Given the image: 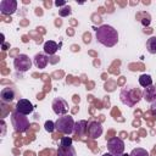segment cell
Wrapping results in <instances>:
<instances>
[{
	"mask_svg": "<svg viewBox=\"0 0 156 156\" xmlns=\"http://www.w3.org/2000/svg\"><path fill=\"white\" fill-rule=\"evenodd\" d=\"M96 39L104 46L112 48L118 41V33L112 26L102 24L96 29Z\"/></svg>",
	"mask_w": 156,
	"mask_h": 156,
	"instance_id": "obj_1",
	"label": "cell"
},
{
	"mask_svg": "<svg viewBox=\"0 0 156 156\" xmlns=\"http://www.w3.org/2000/svg\"><path fill=\"white\" fill-rule=\"evenodd\" d=\"M121 101L128 106H134L136 102H139L141 98V93L138 88H123L121 91Z\"/></svg>",
	"mask_w": 156,
	"mask_h": 156,
	"instance_id": "obj_2",
	"label": "cell"
},
{
	"mask_svg": "<svg viewBox=\"0 0 156 156\" xmlns=\"http://www.w3.org/2000/svg\"><path fill=\"white\" fill-rule=\"evenodd\" d=\"M74 119L72 116L68 115H63L61 117L57 118V121L55 122V129L62 134H71L74 130Z\"/></svg>",
	"mask_w": 156,
	"mask_h": 156,
	"instance_id": "obj_3",
	"label": "cell"
},
{
	"mask_svg": "<svg viewBox=\"0 0 156 156\" xmlns=\"http://www.w3.org/2000/svg\"><path fill=\"white\" fill-rule=\"evenodd\" d=\"M11 122L12 126L17 132H26L29 128V121L26 117V115H22L17 111H13L11 115Z\"/></svg>",
	"mask_w": 156,
	"mask_h": 156,
	"instance_id": "obj_4",
	"label": "cell"
},
{
	"mask_svg": "<svg viewBox=\"0 0 156 156\" xmlns=\"http://www.w3.org/2000/svg\"><path fill=\"white\" fill-rule=\"evenodd\" d=\"M107 150L110 154L115 155V156H121L124 151V143L122 139L113 136L111 139L107 140Z\"/></svg>",
	"mask_w": 156,
	"mask_h": 156,
	"instance_id": "obj_5",
	"label": "cell"
},
{
	"mask_svg": "<svg viewBox=\"0 0 156 156\" xmlns=\"http://www.w3.org/2000/svg\"><path fill=\"white\" fill-rule=\"evenodd\" d=\"M13 66H15V68H16L17 71H20V72H26V71H28V69L30 68L32 61H30V58H29L27 55L20 54V55L16 56V58L13 60Z\"/></svg>",
	"mask_w": 156,
	"mask_h": 156,
	"instance_id": "obj_6",
	"label": "cell"
},
{
	"mask_svg": "<svg viewBox=\"0 0 156 156\" xmlns=\"http://www.w3.org/2000/svg\"><path fill=\"white\" fill-rule=\"evenodd\" d=\"M51 107H52L54 112H55L57 116H63V115H66V113L68 112V108H69V107H68V102H67L65 99H62V98H56V99H54Z\"/></svg>",
	"mask_w": 156,
	"mask_h": 156,
	"instance_id": "obj_7",
	"label": "cell"
},
{
	"mask_svg": "<svg viewBox=\"0 0 156 156\" xmlns=\"http://www.w3.org/2000/svg\"><path fill=\"white\" fill-rule=\"evenodd\" d=\"M33 110H34V106L27 99H20L16 104V111L22 115H29L33 112Z\"/></svg>",
	"mask_w": 156,
	"mask_h": 156,
	"instance_id": "obj_8",
	"label": "cell"
},
{
	"mask_svg": "<svg viewBox=\"0 0 156 156\" xmlns=\"http://www.w3.org/2000/svg\"><path fill=\"white\" fill-rule=\"evenodd\" d=\"M0 10L2 15H12L17 10V1L15 0H2L0 2Z\"/></svg>",
	"mask_w": 156,
	"mask_h": 156,
	"instance_id": "obj_9",
	"label": "cell"
},
{
	"mask_svg": "<svg viewBox=\"0 0 156 156\" xmlns=\"http://www.w3.org/2000/svg\"><path fill=\"white\" fill-rule=\"evenodd\" d=\"M143 98L146 102H155L156 101V85H150V87H146L143 91Z\"/></svg>",
	"mask_w": 156,
	"mask_h": 156,
	"instance_id": "obj_10",
	"label": "cell"
},
{
	"mask_svg": "<svg viewBox=\"0 0 156 156\" xmlns=\"http://www.w3.org/2000/svg\"><path fill=\"white\" fill-rule=\"evenodd\" d=\"M16 96V93H15V89L13 88H4L0 93V99L2 102H11Z\"/></svg>",
	"mask_w": 156,
	"mask_h": 156,
	"instance_id": "obj_11",
	"label": "cell"
},
{
	"mask_svg": "<svg viewBox=\"0 0 156 156\" xmlns=\"http://www.w3.org/2000/svg\"><path fill=\"white\" fill-rule=\"evenodd\" d=\"M102 133V127L99 122H91L88 127V134L91 136V138H99Z\"/></svg>",
	"mask_w": 156,
	"mask_h": 156,
	"instance_id": "obj_12",
	"label": "cell"
},
{
	"mask_svg": "<svg viewBox=\"0 0 156 156\" xmlns=\"http://www.w3.org/2000/svg\"><path fill=\"white\" fill-rule=\"evenodd\" d=\"M57 156H77L76 149L71 146H58L57 149Z\"/></svg>",
	"mask_w": 156,
	"mask_h": 156,
	"instance_id": "obj_13",
	"label": "cell"
},
{
	"mask_svg": "<svg viewBox=\"0 0 156 156\" xmlns=\"http://www.w3.org/2000/svg\"><path fill=\"white\" fill-rule=\"evenodd\" d=\"M74 130H76V138H80L82 135H84L88 132V127H87V122L85 121H80L77 122L74 126Z\"/></svg>",
	"mask_w": 156,
	"mask_h": 156,
	"instance_id": "obj_14",
	"label": "cell"
},
{
	"mask_svg": "<svg viewBox=\"0 0 156 156\" xmlns=\"http://www.w3.org/2000/svg\"><path fill=\"white\" fill-rule=\"evenodd\" d=\"M48 62H49V58L44 54H37L34 56V65L38 68H45L46 65H48Z\"/></svg>",
	"mask_w": 156,
	"mask_h": 156,
	"instance_id": "obj_15",
	"label": "cell"
},
{
	"mask_svg": "<svg viewBox=\"0 0 156 156\" xmlns=\"http://www.w3.org/2000/svg\"><path fill=\"white\" fill-rule=\"evenodd\" d=\"M57 50H58V45L52 40H49L44 44V52L48 55H54Z\"/></svg>",
	"mask_w": 156,
	"mask_h": 156,
	"instance_id": "obj_16",
	"label": "cell"
},
{
	"mask_svg": "<svg viewBox=\"0 0 156 156\" xmlns=\"http://www.w3.org/2000/svg\"><path fill=\"white\" fill-rule=\"evenodd\" d=\"M139 84L141 87H144V88L152 85V78H151V76L150 74H141L139 77Z\"/></svg>",
	"mask_w": 156,
	"mask_h": 156,
	"instance_id": "obj_17",
	"label": "cell"
},
{
	"mask_svg": "<svg viewBox=\"0 0 156 156\" xmlns=\"http://www.w3.org/2000/svg\"><path fill=\"white\" fill-rule=\"evenodd\" d=\"M146 49L150 54H156V37H150L146 41Z\"/></svg>",
	"mask_w": 156,
	"mask_h": 156,
	"instance_id": "obj_18",
	"label": "cell"
},
{
	"mask_svg": "<svg viewBox=\"0 0 156 156\" xmlns=\"http://www.w3.org/2000/svg\"><path fill=\"white\" fill-rule=\"evenodd\" d=\"M129 155L130 156H149V152L143 147H135L132 150V152Z\"/></svg>",
	"mask_w": 156,
	"mask_h": 156,
	"instance_id": "obj_19",
	"label": "cell"
},
{
	"mask_svg": "<svg viewBox=\"0 0 156 156\" xmlns=\"http://www.w3.org/2000/svg\"><path fill=\"white\" fill-rule=\"evenodd\" d=\"M60 145H61V146H71V145H72V139L68 138V136H63V138H61Z\"/></svg>",
	"mask_w": 156,
	"mask_h": 156,
	"instance_id": "obj_20",
	"label": "cell"
},
{
	"mask_svg": "<svg viewBox=\"0 0 156 156\" xmlns=\"http://www.w3.org/2000/svg\"><path fill=\"white\" fill-rule=\"evenodd\" d=\"M45 129H46V132L52 133L54 129H55V123L51 122V121H46V122H45Z\"/></svg>",
	"mask_w": 156,
	"mask_h": 156,
	"instance_id": "obj_21",
	"label": "cell"
},
{
	"mask_svg": "<svg viewBox=\"0 0 156 156\" xmlns=\"http://www.w3.org/2000/svg\"><path fill=\"white\" fill-rule=\"evenodd\" d=\"M69 13H71V7H69V6H65L63 9H61V10L58 11V15H60V16H62V17L68 16Z\"/></svg>",
	"mask_w": 156,
	"mask_h": 156,
	"instance_id": "obj_22",
	"label": "cell"
},
{
	"mask_svg": "<svg viewBox=\"0 0 156 156\" xmlns=\"http://www.w3.org/2000/svg\"><path fill=\"white\" fill-rule=\"evenodd\" d=\"M150 112H151V115H152V116L156 118V101L151 104V107H150Z\"/></svg>",
	"mask_w": 156,
	"mask_h": 156,
	"instance_id": "obj_23",
	"label": "cell"
},
{
	"mask_svg": "<svg viewBox=\"0 0 156 156\" xmlns=\"http://www.w3.org/2000/svg\"><path fill=\"white\" fill-rule=\"evenodd\" d=\"M141 22H143V24H144V26H147V24L150 23V16H149V15H146V17H144V18L141 20Z\"/></svg>",
	"mask_w": 156,
	"mask_h": 156,
	"instance_id": "obj_24",
	"label": "cell"
},
{
	"mask_svg": "<svg viewBox=\"0 0 156 156\" xmlns=\"http://www.w3.org/2000/svg\"><path fill=\"white\" fill-rule=\"evenodd\" d=\"M90 39H91V34L90 33H85L84 34V41L85 43H90Z\"/></svg>",
	"mask_w": 156,
	"mask_h": 156,
	"instance_id": "obj_25",
	"label": "cell"
},
{
	"mask_svg": "<svg viewBox=\"0 0 156 156\" xmlns=\"http://www.w3.org/2000/svg\"><path fill=\"white\" fill-rule=\"evenodd\" d=\"M55 5H56V6H63V5H66V2H65V1H56Z\"/></svg>",
	"mask_w": 156,
	"mask_h": 156,
	"instance_id": "obj_26",
	"label": "cell"
},
{
	"mask_svg": "<svg viewBox=\"0 0 156 156\" xmlns=\"http://www.w3.org/2000/svg\"><path fill=\"white\" fill-rule=\"evenodd\" d=\"M102 156H115V155H112V154H110V152H106V154H104Z\"/></svg>",
	"mask_w": 156,
	"mask_h": 156,
	"instance_id": "obj_27",
	"label": "cell"
},
{
	"mask_svg": "<svg viewBox=\"0 0 156 156\" xmlns=\"http://www.w3.org/2000/svg\"><path fill=\"white\" fill-rule=\"evenodd\" d=\"M121 156H130V155H128V154H122Z\"/></svg>",
	"mask_w": 156,
	"mask_h": 156,
	"instance_id": "obj_28",
	"label": "cell"
}]
</instances>
